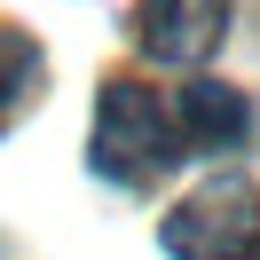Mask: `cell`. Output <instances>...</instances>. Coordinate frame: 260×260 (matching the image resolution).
I'll use <instances>...</instances> for the list:
<instances>
[{"label":"cell","mask_w":260,"mask_h":260,"mask_svg":"<svg viewBox=\"0 0 260 260\" xmlns=\"http://www.w3.org/2000/svg\"><path fill=\"white\" fill-rule=\"evenodd\" d=\"M181 158L174 134V103H158V87L142 79H111L95 103V134H87V166L118 189H150L166 166Z\"/></svg>","instance_id":"obj_1"},{"label":"cell","mask_w":260,"mask_h":260,"mask_svg":"<svg viewBox=\"0 0 260 260\" xmlns=\"http://www.w3.org/2000/svg\"><path fill=\"white\" fill-rule=\"evenodd\" d=\"M166 260H260V181L213 174L158 221Z\"/></svg>","instance_id":"obj_2"},{"label":"cell","mask_w":260,"mask_h":260,"mask_svg":"<svg viewBox=\"0 0 260 260\" xmlns=\"http://www.w3.org/2000/svg\"><path fill=\"white\" fill-rule=\"evenodd\" d=\"M229 32V0H142L134 8V48L158 63H205Z\"/></svg>","instance_id":"obj_3"},{"label":"cell","mask_w":260,"mask_h":260,"mask_svg":"<svg viewBox=\"0 0 260 260\" xmlns=\"http://www.w3.org/2000/svg\"><path fill=\"white\" fill-rule=\"evenodd\" d=\"M174 134H181V158L189 150H237L252 134V103L221 79H189L181 103H174Z\"/></svg>","instance_id":"obj_4"},{"label":"cell","mask_w":260,"mask_h":260,"mask_svg":"<svg viewBox=\"0 0 260 260\" xmlns=\"http://www.w3.org/2000/svg\"><path fill=\"white\" fill-rule=\"evenodd\" d=\"M40 79H48L40 40L16 32V24H0V134H8V126H16V118L40 103Z\"/></svg>","instance_id":"obj_5"}]
</instances>
